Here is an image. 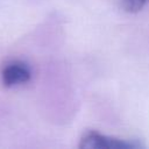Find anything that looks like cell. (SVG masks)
<instances>
[{
	"instance_id": "1",
	"label": "cell",
	"mask_w": 149,
	"mask_h": 149,
	"mask_svg": "<svg viewBox=\"0 0 149 149\" xmlns=\"http://www.w3.org/2000/svg\"><path fill=\"white\" fill-rule=\"evenodd\" d=\"M143 144L137 140H123L101 134L97 130L85 132L79 140L81 149H137Z\"/></svg>"
},
{
	"instance_id": "2",
	"label": "cell",
	"mask_w": 149,
	"mask_h": 149,
	"mask_svg": "<svg viewBox=\"0 0 149 149\" xmlns=\"http://www.w3.org/2000/svg\"><path fill=\"white\" fill-rule=\"evenodd\" d=\"M31 77L30 68L21 61H10L5 64L1 71V79L5 86L13 87L26 84Z\"/></svg>"
},
{
	"instance_id": "3",
	"label": "cell",
	"mask_w": 149,
	"mask_h": 149,
	"mask_svg": "<svg viewBox=\"0 0 149 149\" xmlns=\"http://www.w3.org/2000/svg\"><path fill=\"white\" fill-rule=\"evenodd\" d=\"M149 0H120L121 7L129 13H136L141 10Z\"/></svg>"
}]
</instances>
